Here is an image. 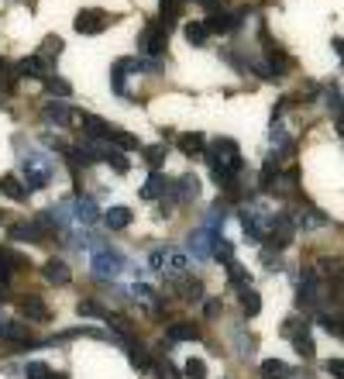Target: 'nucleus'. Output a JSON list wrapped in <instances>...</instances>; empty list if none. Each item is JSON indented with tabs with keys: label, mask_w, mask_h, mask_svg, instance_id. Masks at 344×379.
<instances>
[{
	"label": "nucleus",
	"mask_w": 344,
	"mask_h": 379,
	"mask_svg": "<svg viewBox=\"0 0 344 379\" xmlns=\"http://www.w3.org/2000/svg\"><path fill=\"white\" fill-rule=\"evenodd\" d=\"M331 45H334V52H338V59H341V62H344V38H334Z\"/></svg>",
	"instance_id": "obj_50"
},
{
	"label": "nucleus",
	"mask_w": 344,
	"mask_h": 379,
	"mask_svg": "<svg viewBox=\"0 0 344 379\" xmlns=\"http://www.w3.org/2000/svg\"><path fill=\"white\" fill-rule=\"evenodd\" d=\"M0 193H4L7 200H18V204H21L28 197V187L14 176V173H7V176H0Z\"/></svg>",
	"instance_id": "obj_16"
},
{
	"label": "nucleus",
	"mask_w": 344,
	"mask_h": 379,
	"mask_svg": "<svg viewBox=\"0 0 344 379\" xmlns=\"http://www.w3.org/2000/svg\"><path fill=\"white\" fill-rule=\"evenodd\" d=\"M292 349H296V355H299V358H314V349H317V345H314V338H310V327H307V321H303V327L292 334Z\"/></svg>",
	"instance_id": "obj_18"
},
{
	"label": "nucleus",
	"mask_w": 344,
	"mask_h": 379,
	"mask_svg": "<svg viewBox=\"0 0 344 379\" xmlns=\"http://www.w3.org/2000/svg\"><path fill=\"white\" fill-rule=\"evenodd\" d=\"M25 376L28 379H49V376H52V369H49L45 362H28V366H25Z\"/></svg>",
	"instance_id": "obj_42"
},
{
	"label": "nucleus",
	"mask_w": 344,
	"mask_h": 379,
	"mask_svg": "<svg viewBox=\"0 0 344 379\" xmlns=\"http://www.w3.org/2000/svg\"><path fill=\"white\" fill-rule=\"evenodd\" d=\"M186 266H189V259H186L183 252H176V248H169V272L172 276H183Z\"/></svg>",
	"instance_id": "obj_39"
},
{
	"label": "nucleus",
	"mask_w": 344,
	"mask_h": 379,
	"mask_svg": "<svg viewBox=\"0 0 344 379\" xmlns=\"http://www.w3.org/2000/svg\"><path fill=\"white\" fill-rule=\"evenodd\" d=\"M241 310H244L248 317H255V314L262 310V297H259L255 286H244V290H241Z\"/></svg>",
	"instance_id": "obj_26"
},
{
	"label": "nucleus",
	"mask_w": 344,
	"mask_h": 379,
	"mask_svg": "<svg viewBox=\"0 0 344 379\" xmlns=\"http://www.w3.org/2000/svg\"><path fill=\"white\" fill-rule=\"evenodd\" d=\"M128 358H131V366L138 369V373H152V369H155V366H152V355L145 352L138 342H131V345H128Z\"/></svg>",
	"instance_id": "obj_23"
},
{
	"label": "nucleus",
	"mask_w": 344,
	"mask_h": 379,
	"mask_svg": "<svg viewBox=\"0 0 344 379\" xmlns=\"http://www.w3.org/2000/svg\"><path fill=\"white\" fill-rule=\"evenodd\" d=\"M80 124H83V135L90 138V141H107L110 132H114L104 117H97V114H80Z\"/></svg>",
	"instance_id": "obj_8"
},
{
	"label": "nucleus",
	"mask_w": 344,
	"mask_h": 379,
	"mask_svg": "<svg viewBox=\"0 0 344 379\" xmlns=\"http://www.w3.org/2000/svg\"><path fill=\"white\" fill-rule=\"evenodd\" d=\"M176 148H179L183 156H200V152L207 148V135H203V132H186V135L176 138Z\"/></svg>",
	"instance_id": "obj_13"
},
{
	"label": "nucleus",
	"mask_w": 344,
	"mask_h": 379,
	"mask_svg": "<svg viewBox=\"0 0 344 379\" xmlns=\"http://www.w3.org/2000/svg\"><path fill=\"white\" fill-rule=\"evenodd\" d=\"M213 259L235 262V245H231V242H224V238H217V242H213Z\"/></svg>",
	"instance_id": "obj_40"
},
{
	"label": "nucleus",
	"mask_w": 344,
	"mask_h": 379,
	"mask_svg": "<svg viewBox=\"0 0 344 379\" xmlns=\"http://www.w3.org/2000/svg\"><path fill=\"white\" fill-rule=\"evenodd\" d=\"M107 163L114 165V169H117V173H128V169H131V163H128V159H124V156H121V152H114V148H110V152H107Z\"/></svg>",
	"instance_id": "obj_44"
},
{
	"label": "nucleus",
	"mask_w": 344,
	"mask_h": 379,
	"mask_svg": "<svg viewBox=\"0 0 344 379\" xmlns=\"http://www.w3.org/2000/svg\"><path fill=\"white\" fill-rule=\"evenodd\" d=\"M203 314H207V317H217V314H220V300H207V303H203Z\"/></svg>",
	"instance_id": "obj_48"
},
{
	"label": "nucleus",
	"mask_w": 344,
	"mask_h": 379,
	"mask_svg": "<svg viewBox=\"0 0 344 379\" xmlns=\"http://www.w3.org/2000/svg\"><path fill=\"white\" fill-rule=\"evenodd\" d=\"M179 290H183V300H189V303H200V300H203V283H200V279H183Z\"/></svg>",
	"instance_id": "obj_33"
},
{
	"label": "nucleus",
	"mask_w": 344,
	"mask_h": 379,
	"mask_svg": "<svg viewBox=\"0 0 344 379\" xmlns=\"http://www.w3.org/2000/svg\"><path fill=\"white\" fill-rule=\"evenodd\" d=\"M262 262H265V269H283V262H279V255H275V252H272V248H265L262 252Z\"/></svg>",
	"instance_id": "obj_47"
},
{
	"label": "nucleus",
	"mask_w": 344,
	"mask_h": 379,
	"mask_svg": "<svg viewBox=\"0 0 344 379\" xmlns=\"http://www.w3.org/2000/svg\"><path fill=\"white\" fill-rule=\"evenodd\" d=\"M176 193H179V204L196 200V193H200V180H196V176H183V180L176 183Z\"/></svg>",
	"instance_id": "obj_28"
},
{
	"label": "nucleus",
	"mask_w": 344,
	"mask_h": 379,
	"mask_svg": "<svg viewBox=\"0 0 344 379\" xmlns=\"http://www.w3.org/2000/svg\"><path fill=\"white\" fill-rule=\"evenodd\" d=\"M183 4H186V0H162V25H165V28L172 25V21L183 14Z\"/></svg>",
	"instance_id": "obj_34"
},
{
	"label": "nucleus",
	"mask_w": 344,
	"mask_h": 379,
	"mask_svg": "<svg viewBox=\"0 0 344 379\" xmlns=\"http://www.w3.org/2000/svg\"><path fill=\"white\" fill-rule=\"evenodd\" d=\"M7 235H11L14 242H45V235L38 231V224H35V221H31V224H28V221L11 224V228H7Z\"/></svg>",
	"instance_id": "obj_15"
},
{
	"label": "nucleus",
	"mask_w": 344,
	"mask_h": 379,
	"mask_svg": "<svg viewBox=\"0 0 344 379\" xmlns=\"http://www.w3.org/2000/svg\"><path fill=\"white\" fill-rule=\"evenodd\" d=\"M0 66H4V62H0Z\"/></svg>",
	"instance_id": "obj_53"
},
{
	"label": "nucleus",
	"mask_w": 344,
	"mask_h": 379,
	"mask_svg": "<svg viewBox=\"0 0 344 379\" xmlns=\"http://www.w3.org/2000/svg\"><path fill=\"white\" fill-rule=\"evenodd\" d=\"M49 180H52V163L45 156H25V187L45 190Z\"/></svg>",
	"instance_id": "obj_3"
},
{
	"label": "nucleus",
	"mask_w": 344,
	"mask_h": 379,
	"mask_svg": "<svg viewBox=\"0 0 344 379\" xmlns=\"http://www.w3.org/2000/svg\"><path fill=\"white\" fill-rule=\"evenodd\" d=\"M227 283L244 290V286H251V276L244 272V266H238V262H227Z\"/></svg>",
	"instance_id": "obj_32"
},
{
	"label": "nucleus",
	"mask_w": 344,
	"mask_h": 379,
	"mask_svg": "<svg viewBox=\"0 0 344 379\" xmlns=\"http://www.w3.org/2000/svg\"><path fill=\"white\" fill-rule=\"evenodd\" d=\"M148 262H152V269H165V262H169V248H155Z\"/></svg>",
	"instance_id": "obj_46"
},
{
	"label": "nucleus",
	"mask_w": 344,
	"mask_h": 379,
	"mask_svg": "<svg viewBox=\"0 0 344 379\" xmlns=\"http://www.w3.org/2000/svg\"><path fill=\"white\" fill-rule=\"evenodd\" d=\"M145 159H148V165L159 173V165H162V159H165V148L162 145H152V148H145Z\"/></svg>",
	"instance_id": "obj_43"
},
{
	"label": "nucleus",
	"mask_w": 344,
	"mask_h": 379,
	"mask_svg": "<svg viewBox=\"0 0 344 379\" xmlns=\"http://www.w3.org/2000/svg\"><path fill=\"white\" fill-rule=\"evenodd\" d=\"M45 279H49L52 286H69L73 272H69V266H66L62 259H49V262H45Z\"/></svg>",
	"instance_id": "obj_14"
},
{
	"label": "nucleus",
	"mask_w": 344,
	"mask_h": 379,
	"mask_svg": "<svg viewBox=\"0 0 344 379\" xmlns=\"http://www.w3.org/2000/svg\"><path fill=\"white\" fill-rule=\"evenodd\" d=\"M196 4H203L207 11H213V7H217V0H196Z\"/></svg>",
	"instance_id": "obj_51"
},
{
	"label": "nucleus",
	"mask_w": 344,
	"mask_h": 379,
	"mask_svg": "<svg viewBox=\"0 0 344 379\" xmlns=\"http://www.w3.org/2000/svg\"><path fill=\"white\" fill-rule=\"evenodd\" d=\"M73 25H76L80 35H100V31L110 25V14H107V11H97V7H86V11L76 14V21H73Z\"/></svg>",
	"instance_id": "obj_5"
},
{
	"label": "nucleus",
	"mask_w": 344,
	"mask_h": 379,
	"mask_svg": "<svg viewBox=\"0 0 344 379\" xmlns=\"http://www.w3.org/2000/svg\"><path fill=\"white\" fill-rule=\"evenodd\" d=\"M159 379H179V373H176V369L165 362V366H159Z\"/></svg>",
	"instance_id": "obj_49"
},
{
	"label": "nucleus",
	"mask_w": 344,
	"mask_h": 379,
	"mask_svg": "<svg viewBox=\"0 0 344 379\" xmlns=\"http://www.w3.org/2000/svg\"><path fill=\"white\" fill-rule=\"evenodd\" d=\"M76 314H80V317H104V321L110 317L97 300H80V303H76Z\"/></svg>",
	"instance_id": "obj_36"
},
{
	"label": "nucleus",
	"mask_w": 344,
	"mask_h": 379,
	"mask_svg": "<svg viewBox=\"0 0 344 379\" xmlns=\"http://www.w3.org/2000/svg\"><path fill=\"white\" fill-rule=\"evenodd\" d=\"M169 190H172V183H169V176H165V173H152V176H148V183H145V187H141V200H165V193H169Z\"/></svg>",
	"instance_id": "obj_11"
},
{
	"label": "nucleus",
	"mask_w": 344,
	"mask_h": 379,
	"mask_svg": "<svg viewBox=\"0 0 344 379\" xmlns=\"http://www.w3.org/2000/svg\"><path fill=\"white\" fill-rule=\"evenodd\" d=\"M186 42L189 45H207V38H210V28H207V21H189V25L183 28Z\"/></svg>",
	"instance_id": "obj_24"
},
{
	"label": "nucleus",
	"mask_w": 344,
	"mask_h": 379,
	"mask_svg": "<svg viewBox=\"0 0 344 379\" xmlns=\"http://www.w3.org/2000/svg\"><path fill=\"white\" fill-rule=\"evenodd\" d=\"M292 221H296V228H303V231H314V228H324V224H327V217L320 214V211H314V207L296 211V214H292Z\"/></svg>",
	"instance_id": "obj_21"
},
{
	"label": "nucleus",
	"mask_w": 344,
	"mask_h": 379,
	"mask_svg": "<svg viewBox=\"0 0 344 379\" xmlns=\"http://www.w3.org/2000/svg\"><path fill=\"white\" fill-rule=\"evenodd\" d=\"M97 204H93V200H90V197H76V221H80V224H93V221H97Z\"/></svg>",
	"instance_id": "obj_29"
},
{
	"label": "nucleus",
	"mask_w": 344,
	"mask_h": 379,
	"mask_svg": "<svg viewBox=\"0 0 344 379\" xmlns=\"http://www.w3.org/2000/svg\"><path fill=\"white\" fill-rule=\"evenodd\" d=\"M45 90H49L52 97H69V93H73V83L62 80V76H45Z\"/></svg>",
	"instance_id": "obj_35"
},
{
	"label": "nucleus",
	"mask_w": 344,
	"mask_h": 379,
	"mask_svg": "<svg viewBox=\"0 0 344 379\" xmlns=\"http://www.w3.org/2000/svg\"><path fill=\"white\" fill-rule=\"evenodd\" d=\"M0 338L4 342H14V345H28L31 338H28V327L21 321H4L0 325Z\"/></svg>",
	"instance_id": "obj_19"
},
{
	"label": "nucleus",
	"mask_w": 344,
	"mask_h": 379,
	"mask_svg": "<svg viewBox=\"0 0 344 379\" xmlns=\"http://www.w3.org/2000/svg\"><path fill=\"white\" fill-rule=\"evenodd\" d=\"M165 338H169V342H196V338H200V327L189 325V321H176V325H169Z\"/></svg>",
	"instance_id": "obj_17"
},
{
	"label": "nucleus",
	"mask_w": 344,
	"mask_h": 379,
	"mask_svg": "<svg viewBox=\"0 0 344 379\" xmlns=\"http://www.w3.org/2000/svg\"><path fill=\"white\" fill-rule=\"evenodd\" d=\"M320 300H324V283H320L317 269H303L299 276V293H296V303L303 310H317Z\"/></svg>",
	"instance_id": "obj_1"
},
{
	"label": "nucleus",
	"mask_w": 344,
	"mask_h": 379,
	"mask_svg": "<svg viewBox=\"0 0 344 379\" xmlns=\"http://www.w3.org/2000/svg\"><path fill=\"white\" fill-rule=\"evenodd\" d=\"M42 121L45 124H59V128H66L69 121H73V110L66 100H49L45 107H42Z\"/></svg>",
	"instance_id": "obj_9"
},
{
	"label": "nucleus",
	"mask_w": 344,
	"mask_h": 379,
	"mask_svg": "<svg viewBox=\"0 0 344 379\" xmlns=\"http://www.w3.org/2000/svg\"><path fill=\"white\" fill-rule=\"evenodd\" d=\"M241 18H244V11H227V7H213L210 18H207V28L217 31V35H227V31H235L241 25Z\"/></svg>",
	"instance_id": "obj_6"
},
{
	"label": "nucleus",
	"mask_w": 344,
	"mask_h": 379,
	"mask_svg": "<svg viewBox=\"0 0 344 379\" xmlns=\"http://www.w3.org/2000/svg\"><path fill=\"white\" fill-rule=\"evenodd\" d=\"M327 107H331V114H334V121L344 117V93L341 90H334V86L327 90Z\"/></svg>",
	"instance_id": "obj_37"
},
{
	"label": "nucleus",
	"mask_w": 344,
	"mask_h": 379,
	"mask_svg": "<svg viewBox=\"0 0 344 379\" xmlns=\"http://www.w3.org/2000/svg\"><path fill=\"white\" fill-rule=\"evenodd\" d=\"M320 272H324L327 279H344V262L341 259H324V262H320Z\"/></svg>",
	"instance_id": "obj_38"
},
{
	"label": "nucleus",
	"mask_w": 344,
	"mask_h": 379,
	"mask_svg": "<svg viewBox=\"0 0 344 379\" xmlns=\"http://www.w3.org/2000/svg\"><path fill=\"white\" fill-rule=\"evenodd\" d=\"M262 376L265 379H290L292 369L286 366V362H279V358H265L262 362Z\"/></svg>",
	"instance_id": "obj_27"
},
{
	"label": "nucleus",
	"mask_w": 344,
	"mask_h": 379,
	"mask_svg": "<svg viewBox=\"0 0 344 379\" xmlns=\"http://www.w3.org/2000/svg\"><path fill=\"white\" fill-rule=\"evenodd\" d=\"M324 369H327L334 379H344V358H327V362H324Z\"/></svg>",
	"instance_id": "obj_45"
},
{
	"label": "nucleus",
	"mask_w": 344,
	"mask_h": 379,
	"mask_svg": "<svg viewBox=\"0 0 344 379\" xmlns=\"http://www.w3.org/2000/svg\"><path fill=\"white\" fill-rule=\"evenodd\" d=\"M320 327L334 338H344V314H320Z\"/></svg>",
	"instance_id": "obj_30"
},
{
	"label": "nucleus",
	"mask_w": 344,
	"mask_h": 379,
	"mask_svg": "<svg viewBox=\"0 0 344 379\" xmlns=\"http://www.w3.org/2000/svg\"><path fill=\"white\" fill-rule=\"evenodd\" d=\"M107 141H110L114 148H121V152H138V148H141V141H138V135H131V132H124V128H114Z\"/></svg>",
	"instance_id": "obj_20"
},
{
	"label": "nucleus",
	"mask_w": 344,
	"mask_h": 379,
	"mask_svg": "<svg viewBox=\"0 0 344 379\" xmlns=\"http://www.w3.org/2000/svg\"><path fill=\"white\" fill-rule=\"evenodd\" d=\"M14 73H18V76H28V80H45V76H49V62H45L42 55H31V59H21V62H18Z\"/></svg>",
	"instance_id": "obj_10"
},
{
	"label": "nucleus",
	"mask_w": 344,
	"mask_h": 379,
	"mask_svg": "<svg viewBox=\"0 0 344 379\" xmlns=\"http://www.w3.org/2000/svg\"><path fill=\"white\" fill-rule=\"evenodd\" d=\"M183 373L189 379H207V366H203V358H189L183 366Z\"/></svg>",
	"instance_id": "obj_41"
},
{
	"label": "nucleus",
	"mask_w": 344,
	"mask_h": 379,
	"mask_svg": "<svg viewBox=\"0 0 344 379\" xmlns=\"http://www.w3.org/2000/svg\"><path fill=\"white\" fill-rule=\"evenodd\" d=\"M62 45H66V42H62V38H59V35H49V38H45V42H42V59H45V62H52V59H59V55H62Z\"/></svg>",
	"instance_id": "obj_31"
},
{
	"label": "nucleus",
	"mask_w": 344,
	"mask_h": 379,
	"mask_svg": "<svg viewBox=\"0 0 344 379\" xmlns=\"http://www.w3.org/2000/svg\"><path fill=\"white\" fill-rule=\"evenodd\" d=\"M128 69H138V59H117L114 69H110V86H114V93H121V97H128V86H124Z\"/></svg>",
	"instance_id": "obj_12"
},
{
	"label": "nucleus",
	"mask_w": 344,
	"mask_h": 379,
	"mask_svg": "<svg viewBox=\"0 0 344 379\" xmlns=\"http://www.w3.org/2000/svg\"><path fill=\"white\" fill-rule=\"evenodd\" d=\"M131 217L134 214L128 211V207H110V211L104 214V224L110 228V231H124V228L131 224Z\"/></svg>",
	"instance_id": "obj_22"
},
{
	"label": "nucleus",
	"mask_w": 344,
	"mask_h": 379,
	"mask_svg": "<svg viewBox=\"0 0 344 379\" xmlns=\"http://www.w3.org/2000/svg\"><path fill=\"white\" fill-rule=\"evenodd\" d=\"M165 45H169V28L162 25H145V31H141V38H138V52L141 55H152V59H159V55H165Z\"/></svg>",
	"instance_id": "obj_2"
},
{
	"label": "nucleus",
	"mask_w": 344,
	"mask_h": 379,
	"mask_svg": "<svg viewBox=\"0 0 344 379\" xmlns=\"http://www.w3.org/2000/svg\"><path fill=\"white\" fill-rule=\"evenodd\" d=\"M49 379H69V376H66V373H52V376H49Z\"/></svg>",
	"instance_id": "obj_52"
},
{
	"label": "nucleus",
	"mask_w": 344,
	"mask_h": 379,
	"mask_svg": "<svg viewBox=\"0 0 344 379\" xmlns=\"http://www.w3.org/2000/svg\"><path fill=\"white\" fill-rule=\"evenodd\" d=\"M217 238H220L217 231H210V228H200L196 235H189V252H193L200 262H207V259L213 255V242H217Z\"/></svg>",
	"instance_id": "obj_7"
},
{
	"label": "nucleus",
	"mask_w": 344,
	"mask_h": 379,
	"mask_svg": "<svg viewBox=\"0 0 344 379\" xmlns=\"http://www.w3.org/2000/svg\"><path fill=\"white\" fill-rule=\"evenodd\" d=\"M21 314H25L28 321H49V307H45V300H38V297H28L21 303Z\"/></svg>",
	"instance_id": "obj_25"
},
{
	"label": "nucleus",
	"mask_w": 344,
	"mask_h": 379,
	"mask_svg": "<svg viewBox=\"0 0 344 379\" xmlns=\"http://www.w3.org/2000/svg\"><path fill=\"white\" fill-rule=\"evenodd\" d=\"M124 269V259L114 252V248H100L97 255H93V276L97 279H117Z\"/></svg>",
	"instance_id": "obj_4"
}]
</instances>
